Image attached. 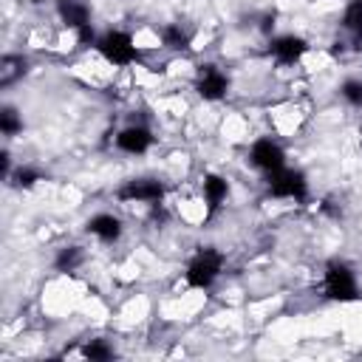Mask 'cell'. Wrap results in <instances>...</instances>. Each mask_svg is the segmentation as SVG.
Instances as JSON below:
<instances>
[{
  "label": "cell",
  "mask_w": 362,
  "mask_h": 362,
  "mask_svg": "<svg viewBox=\"0 0 362 362\" xmlns=\"http://www.w3.org/2000/svg\"><path fill=\"white\" fill-rule=\"evenodd\" d=\"M221 269H223V255L218 249H212V246L198 249L187 266V286L189 288H209L218 280Z\"/></svg>",
  "instance_id": "6da1fadb"
},
{
  "label": "cell",
  "mask_w": 362,
  "mask_h": 362,
  "mask_svg": "<svg viewBox=\"0 0 362 362\" xmlns=\"http://www.w3.org/2000/svg\"><path fill=\"white\" fill-rule=\"evenodd\" d=\"M342 28L354 37V48H362V0H351L342 11Z\"/></svg>",
  "instance_id": "8fae6325"
},
{
  "label": "cell",
  "mask_w": 362,
  "mask_h": 362,
  "mask_svg": "<svg viewBox=\"0 0 362 362\" xmlns=\"http://www.w3.org/2000/svg\"><path fill=\"white\" fill-rule=\"evenodd\" d=\"M0 173H3V175H8V153H3V156H0Z\"/></svg>",
  "instance_id": "44dd1931"
},
{
  "label": "cell",
  "mask_w": 362,
  "mask_h": 362,
  "mask_svg": "<svg viewBox=\"0 0 362 362\" xmlns=\"http://www.w3.org/2000/svg\"><path fill=\"white\" fill-rule=\"evenodd\" d=\"M96 48H99V54H102L110 65L124 68V65L139 62V48L133 45L130 34H124V31H107L105 37L96 40Z\"/></svg>",
  "instance_id": "3957f363"
},
{
  "label": "cell",
  "mask_w": 362,
  "mask_h": 362,
  "mask_svg": "<svg viewBox=\"0 0 362 362\" xmlns=\"http://www.w3.org/2000/svg\"><path fill=\"white\" fill-rule=\"evenodd\" d=\"M57 8H59L62 23H65V25H71L74 31H79V28L90 25V23H88V8H85L82 3H76V0H59V3H57Z\"/></svg>",
  "instance_id": "7c38bea8"
},
{
  "label": "cell",
  "mask_w": 362,
  "mask_h": 362,
  "mask_svg": "<svg viewBox=\"0 0 362 362\" xmlns=\"http://www.w3.org/2000/svg\"><path fill=\"white\" fill-rule=\"evenodd\" d=\"M0 130H3V136H14V133L23 130V119L17 116L14 107H3L0 110Z\"/></svg>",
  "instance_id": "e0dca14e"
},
{
  "label": "cell",
  "mask_w": 362,
  "mask_h": 362,
  "mask_svg": "<svg viewBox=\"0 0 362 362\" xmlns=\"http://www.w3.org/2000/svg\"><path fill=\"white\" fill-rule=\"evenodd\" d=\"M37 181H40V173L31 170V167H20V170L11 175V184H14V187H25V189L34 187Z\"/></svg>",
  "instance_id": "d6986e66"
},
{
  "label": "cell",
  "mask_w": 362,
  "mask_h": 362,
  "mask_svg": "<svg viewBox=\"0 0 362 362\" xmlns=\"http://www.w3.org/2000/svg\"><path fill=\"white\" fill-rule=\"evenodd\" d=\"M79 263H82V249H79V246H65V249L57 255V260H54V266H57L59 272H74Z\"/></svg>",
  "instance_id": "2e32d148"
},
{
  "label": "cell",
  "mask_w": 362,
  "mask_h": 362,
  "mask_svg": "<svg viewBox=\"0 0 362 362\" xmlns=\"http://www.w3.org/2000/svg\"><path fill=\"white\" fill-rule=\"evenodd\" d=\"M305 40H300V37H294V34H286V37H274L272 42H269V54L277 59V62H283V65H294L303 54H305Z\"/></svg>",
  "instance_id": "ba28073f"
},
{
  "label": "cell",
  "mask_w": 362,
  "mask_h": 362,
  "mask_svg": "<svg viewBox=\"0 0 362 362\" xmlns=\"http://www.w3.org/2000/svg\"><path fill=\"white\" fill-rule=\"evenodd\" d=\"M322 291H325L328 300H339V303L356 300V280H354V272H351L345 263L331 260V263L325 266Z\"/></svg>",
  "instance_id": "7a4b0ae2"
},
{
  "label": "cell",
  "mask_w": 362,
  "mask_h": 362,
  "mask_svg": "<svg viewBox=\"0 0 362 362\" xmlns=\"http://www.w3.org/2000/svg\"><path fill=\"white\" fill-rule=\"evenodd\" d=\"M82 356H88V359H110V356H113V348H110L105 339H90V342L82 348Z\"/></svg>",
  "instance_id": "ac0fdd59"
},
{
  "label": "cell",
  "mask_w": 362,
  "mask_h": 362,
  "mask_svg": "<svg viewBox=\"0 0 362 362\" xmlns=\"http://www.w3.org/2000/svg\"><path fill=\"white\" fill-rule=\"evenodd\" d=\"M119 201H144L150 206H158L164 198V184L156 178H133L116 189Z\"/></svg>",
  "instance_id": "5b68a950"
},
{
  "label": "cell",
  "mask_w": 362,
  "mask_h": 362,
  "mask_svg": "<svg viewBox=\"0 0 362 362\" xmlns=\"http://www.w3.org/2000/svg\"><path fill=\"white\" fill-rule=\"evenodd\" d=\"M249 158H252V164H255L257 170H263L266 175L286 167V153H283V147L274 144L272 139H257V141L252 144Z\"/></svg>",
  "instance_id": "8992f818"
},
{
  "label": "cell",
  "mask_w": 362,
  "mask_h": 362,
  "mask_svg": "<svg viewBox=\"0 0 362 362\" xmlns=\"http://www.w3.org/2000/svg\"><path fill=\"white\" fill-rule=\"evenodd\" d=\"M28 71V62L23 59V57H14V54H6L3 59H0V88H8V85H14L23 74Z\"/></svg>",
  "instance_id": "4fadbf2b"
},
{
  "label": "cell",
  "mask_w": 362,
  "mask_h": 362,
  "mask_svg": "<svg viewBox=\"0 0 362 362\" xmlns=\"http://www.w3.org/2000/svg\"><path fill=\"white\" fill-rule=\"evenodd\" d=\"M204 198H206V212L212 215L221 206V201L226 198V181L221 175H206L204 178Z\"/></svg>",
  "instance_id": "5bb4252c"
},
{
  "label": "cell",
  "mask_w": 362,
  "mask_h": 362,
  "mask_svg": "<svg viewBox=\"0 0 362 362\" xmlns=\"http://www.w3.org/2000/svg\"><path fill=\"white\" fill-rule=\"evenodd\" d=\"M342 96H345V102H351V105H362V82L359 79H348V82H342V90H339Z\"/></svg>",
  "instance_id": "ffe728a7"
},
{
  "label": "cell",
  "mask_w": 362,
  "mask_h": 362,
  "mask_svg": "<svg viewBox=\"0 0 362 362\" xmlns=\"http://www.w3.org/2000/svg\"><path fill=\"white\" fill-rule=\"evenodd\" d=\"M269 181V192L274 198H294V201H305V192H308V181L303 173L297 170H277V173H269L266 175Z\"/></svg>",
  "instance_id": "277c9868"
},
{
  "label": "cell",
  "mask_w": 362,
  "mask_h": 362,
  "mask_svg": "<svg viewBox=\"0 0 362 362\" xmlns=\"http://www.w3.org/2000/svg\"><path fill=\"white\" fill-rule=\"evenodd\" d=\"M150 144H153V133H150L147 127H139V124H136V127H124V130L116 136V147L124 150V153H130V156L147 153Z\"/></svg>",
  "instance_id": "9c48e42d"
},
{
  "label": "cell",
  "mask_w": 362,
  "mask_h": 362,
  "mask_svg": "<svg viewBox=\"0 0 362 362\" xmlns=\"http://www.w3.org/2000/svg\"><path fill=\"white\" fill-rule=\"evenodd\" d=\"M88 232L96 235V238L105 240V243H113V240H119V235H122V221L113 218V215H93V218L88 221Z\"/></svg>",
  "instance_id": "30bf717a"
},
{
  "label": "cell",
  "mask_w": 362,
  "mask_h": 362,
  "mask_svg": "<svg viewBox=\"0 0 362 362\" xmlns=\"http://www.w3.org/2000/svg\"><path fill=\"white\" fill-rule=\"evenodd\" d=\"M161 42H164V48L184 51V48L189 45V34H187L178 23H170V25H164V28H161Z\"/></svg>",
  "instance_id": "9a60e30c"
},
{
  "label": "cell",
  "mask_w": 362,
  "mask_h": 362,
  "mask_svg": "<svg viewBox=\"0 0 362 362\" xmlns=\"http://www.w3.org/2000/svg\"><path fill=\"white\" fill-rule=\"evenodd\" d=\"M226 88H229V79H226L223 71H218L215 65H201V68H198L195 90H198L201 99L215 102V99H221V96L226 93Z\"/></svg>",
  "instance_id": "52a82bcc"
},
{
  "label": "cell",
  "mask_w": 362,
  "mask_h": 362,
  "mask_svg": "<svg viewBox=\"0 0 362 362\" xmlns=\"http://www.w3.org/2000/svg\"><path fill=\"white\" fill-rule=\"evenodd\" d=\"M31 3H42V0H31Z\"/></svg>",
  "instance_id": "7402d4cb"
}]
</instances>
